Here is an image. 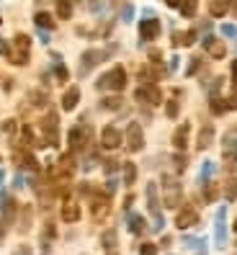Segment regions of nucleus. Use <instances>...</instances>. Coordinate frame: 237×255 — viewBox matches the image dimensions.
Listing matches in <instances>:
<instances>
[{
	"mask_svg": "<svg viewBox=\"0 0 237 255\" xmlns=\"http://www.w3.org/2000/svg\"><path fill=\"white\" fill-rule=\"evenodd\" d=\"M168 116H170V119H175V116H178V103H175V101H170V103H168Z\"/></svg>",
	"mask_w": 237,
	"mask_h": 255,
	"instance_id": "72a5a7b5",
	"label": "nucleus"
},
{
	"mask_svg": "<svg viewBox=\"0 0 237 255\" xmlns=\"http://www.w3.org/2000/svg\"><path fill=\"white\" fill-rule=\"evenodd\" d=\"M118 3H121V0H114V5H118Z\"/></svg>",
	"mask_w": 237,
	"mask_h": 255,
	"instance_id": "ea45409f",
	"label": "nucleus"
},
{
	"mask_svg": "<svg viewBox=\"0 0 237 255\" xmlns=\"http://www.w3.org/2000/svg\"><path fill=\"white\" fill-rule=\"evenodd\" d=\"M70 144H72V149H83L85 147V129L83 127H75L70 131Z\"/></svg>",
	"mask_w": 237,
	"mask_h": 255,
	"instance_id": "ddd939ff",
	"label": "nucleus"
},
{
	"mask_svg": "<svg viewBox=\"0 0 237 255\" xmlns=\"http://www.w3.org/2000/svg\"><path fill=\"white\" fill-rule=\"evenodd\" d=\"M16 160H18V165H23V168H36V157L31 155V152H16Z\"/></svg>",
	"mask_w": 237,
	"mask_h": 255,
	"instance_id": "412c9836",
	"label": "nucleus"
},
{
	"mask_svg": "<svg viewBox=\"0 0 237 255\" xmlns=\"http://www.w3.org/2000/svg\"><path fill=\"white\" fill-rule=\"evenodd\" d=\"M235 230H237V222H235Z\"/></svg>",
	"mask_w": 237,
	"mask_h": 255,
	"instance_id": "79ce46f5",
	"label": "nucleus"
},
{
	"mask_svg": "<svg viewBox=\"0 0 237 255\" xmlns=\"http://www.w3.org/2000/svg\"><path fill=\"white\" fill-rule=\"evenodd\" d=\"M44 131L49 134V144H54V139H57V114H49L47 119H44Z\"/></svg>",
	"mask_w": 237,
	"mask_h": 255,
	"instance_id": "2eb2a0df",
	"label": "nucleus"
},
{
	"mask_svg": "<svg viewBox=\"0 0 237 255\" xmlns=\"http://www.w3.org/2000/svg\"><path fill=\"white\" fill-rule=\"evenodd\" d=\"M62 219L65 222H78L80 219V206L72 204V201H65L62 204Z\"/></svg>",
	"mask_w": 237,
	"mask_h": 255,
	"instance_id": "9b49d317",
	"label": "nucleus"
},
{
	"mask_svg": "<svg viewBox=\"0 0 237 255\" xmlns=\"http://www.w3.org/2000/svg\"><path fill=\"white\" fill-rule=\"evenodd\" d=\"M134 96H137V101H142V103H152V106H157V103L162 101V93H160V88H157V85H139Z\"/></svg>",
	"mask_w": 237,
	"mask_h": 255,
	"instance_id": "39448f33",
	"label": "nucleus"
},
{
	"mask_svg": "<svg viewBox=\"0 0 237 255\" xmlns=\"http://www.w3.org/2000/svg\"><path fill=\"white\" fill-rule=\"evenodd\" d=\"M109 255H116V253H114V250H111V253H109Z\"/></svg>",
	"mask_w": 237,
	"mask_h": 255,
	"instance_id": "a19ab883",
	"label": "nucleus"
},
{
	"mask_svg": "<svg viewBox=\"0 0 237 255\" xmlns=\"http://www.w3.org/2000/svg\"><path fill=\"white\" fill-rule=\"evenodd\" d=\"M98 88H111V91H124L126 88V72L124 67H114L98 80Z\"/></svg>",
	"mask_w": 237,
	"mask_h": 255,
	"instance_id": "f03ea898",
	"label": "nucleus"
},
{
	"mask_svg": "<svg viewBox=\"0 0 237 255\" xmlns=\"http://www.w3.org/2000/svg\"><path fill=\"white\" fill-rule=\"evenodd\" d=\"M126 144H129L131 152H139V149L144 147V134H142V127L137 122H131L126 127Z\"/></svg>",
	"mask_w": 237,
	"mask_h": 255,
	"instance_id": "7ed1b4c3",
	"label": "nucleus"
},
{
	"mask_svg": "<svg viewBox=\"0 0 237 255\" xmlns=\"http://www.w3.org/2000/svg\"><path fill=\"white\" fill-rule=\"evenodd\" d=\"M232 83H237V59L232 62Z\"/></svg>",
	"mask_w": 237,
	"mask_h": 255,
	"instance_id": "e433bc0d",
	"label": "nucleus"
},
{
	"mask_svg": "<svg viewBox=\"0 0 237 255\" xmlns=\"http://www.w3.org/2000/svg\"><path fill=\"white\" fill-rule=\"evenodd\" d=\"M36 26H39V28H52L54 21H52L49 13H36Z\"/></svg>",
	"mask_w": 237,
	"mask_h": 255,
	"instance_id": "a878e982",
	"label": "nucleus"
},
{
	"mask_svg": "<svg viewBox=\"0 0 237 255\" xmlns=\"http://www.w3.org/2000/svg\"><path fill=\"white\" fill-rule=\"evenodd\" d=\"M204 47H206V52H209L214 59H222V57L227 54L225 41H222V39H214V36H209V39H206V41H204Z\"/></svg>",
	"mask_w": 237,
	"mask_h": 255,
	"instance_id": "6e6552de",
	"label": "nucleus"
},
{
	"mask_svg": "<svg viewBox=\"0 0 237 255\" xmlns=\"http://www.w3.org/2000/svg\"><path fill=\"white\" fill-rule=\"evenodd\" d=\"M139 34H142V39H157V34H160V21L157 18H147V21H142V26H139Z\"/></svg>",
	"mask_w": 237,
	"mask_h": 255,
	"instance_id": "1a4fd4ad",
	"label": "nucleus"
},
{
	"mask_svg": "<svg viewBox=\"0 0 237 255\" xmlns=\"http://www.w3.org/2000/svg\"><path fill=\"white\" fill-rule=\"evenodd\" d=\"M103 106H106V109H118V106H121V98H106V101H103Z\"/></svg>",
	"mask_w": 237,
	"mask_h": 255,
	"instance_id": "473e14b6",
	"label": "nucleus"
},
{
	"mask_svg": "<svg viewBox=\"0 0 237 255\" xmlns=\"http://www.w3.org/2000/svg\"><path fill=\"white\" fill-rule=\"evenodd\" d=\"M57 78L59 80H67V67L65 65H57Z\"/></svg>",
	"mask_w": 237,
	"mask_h": 255,
	"instance_id": "f704fd0d",
	"label": "nucleus"
},
{
	"mask_svg": "<svg viewBox=\"0 0 237 255\" xmlns=\"http://www.w3.org/2000/svg\"><path fill=\"white\" fill-rule=\"evenodd\" d=\"M196 222H199V214L188 206V209H183V212H178V217H175V227H178V230H188V227H194Z\"/></svg>",
	"mask_w": 237,
	"mask_h": 255,
	"instance_id": "0eeeda50",
	"label": "nucleus"
},
{
	"mask_svg": "<svg viewBox=\"0 0 237 255\" xmlns=\"http://www.w3.org/2000/svg\"><path fill=\"white\" fill-rule=\"evenodd\" d=\"M227 109H237V93H232V96H230V101H227Z\"/></svg>",
	"mask_w": 237,
	"mask_h": 255,
	"instance_id": "c9c22d12",
	"label": "nucleus"
},
{
	"mask_svg": "<svg viewBox=\"0 0 237 255\" xmlns=\"http://www.w3.org/2000/svg\"><path fill=\"white\" fill-rule=\"evenodd\" d=\"M147 199H150V212L155 217H160V201H157V186L155 183L147 186Z\"/></svg>",
	"mask_w": 237,
	"mask_h": 255,
	"instance_id": "f3484780",
	"label": "nucleus"
},
{
	"mask_svg": "<svg viewBox=\"0 0 237 255\" xmlns=\"http://www.w3.org/2000/svg\"><path fill=\"white\" fill-rule=\"evenodd\" d=\"M101 243H103V248H106V250H114V248H116V232H114V230H109L106 235H103Z\"/></svg>",
	"mask_w": 237,
	"mask_h": 255,
	"instance_id": "cd10ccee",
	"label": "nucleus"
},
{
	"mask_svg": "<svg viewBox=\"0 0 237 255\" xmlns=\"http://www.w3.org/2000/svg\"><path fill=\"white\" fill-rule=\"evenodd\" d=\"M137 181V168H134V162H124V183L131 186Z\"/></svg>",
	"mask_w": 237,
	"mask_h": 255,
	"instance_id": "b1692460",
	"label": "nucleus"
},
{
	"mask_svg": "<svg viewBox=\"0 0 237 255\" xmlns=\"http://www.w3.org/2000/svg\"><path fill=\"white\" fill-rule=\"evenodd\" d=\"M214 139V127H204L201 134H199V149H206Z\"/></svg>",
	"mask_w": 237,
	"mask_h": 255,
	"instance_id": "6ab92c4d",
	"label": "nucleus"
},
{
	"mask_svg": "<svg viewBox=\"0 0 237 255\" xmlns=\"http://www.w3.org/2000/svg\"><path fill=\"white\" fill-rule=\"evenodd\" d=\"M188 131H191V127L188 124H181V127L175 129V134H173V147L181 149V152H183L186 144H188Z\"/></svg>",
	"mask_w": 237,
	"mask_h": 255,
	"instance_id": "9d476101",
	"label": "nucleus"
},
{
	"mask_svg": "<svg viewBox=\"0 0 237 255\" xmlns=\"http://www.w3.org/2000/svg\"><path fill=\"white\" fill-rule=\"evenodd\" d=\"M13 219H16V201L5 199V204H3V224L8 227V224H13Z\"/></svg>",
	"mask_w": 237,
	"mask_h": 255,
	"instance_id": "a211bd4d",
	"label": "nucleus"
},
{
	"mask_svg": "<svg viewBox=\"0 0 237 255\" xmlns=\"http://www.w3.org/2000/svg\"><path fill=\"white\" fill-rule=\"evenodd\" d=\"M91 206H93V217H96V219H103V217L109 214V199H106V196H98Z\"/></svg>",
	"mask_w": 237,
	"mask_h": 255,
	"instance_id": "4468645a",
	"label": "nucleus"
},
{
	"mask_svg": "<svg viewBox=\"0 0 237 255\" xmlns=\"http://www.w3.org/2000/svg\"><path fill=\"white\" fill-rule=\"evenodd\" d=\"M162 188H165V196H162V204L165 206H178L181 204V186H178L173 178H165V181H162Z\"/></svg>",
	"mask_w": 237,
	"mask_h": 255,
	"instance_id": "20e7f679",
	"label": "nucleus"
},
{
	"mask_svg": "<svg viewBox=\"0 0 237 255\" xmlns=\"http://www.w3.org/2000/svg\"><path fill=\"white\" fill-rule=\"evenodd\" d=\"M28 47H31V41H28L26 34H18L16 39H13V49H8V57L13 65H26L28 59Z\"/></svg>",
	"mask_w": 237,
	"mask_h": 255,
	"instance_id": "f257e3e1",
	"label": "nucleus"
},
{
	"mask_svg": "<svg viewBox=\"0 0 237 255\" xmlns=\"http://www.w3.org/2000/svg\"><path fill=\"white\" fill-rule=\"evenodd\" d=\"M129 230L134 232V235H139V232L144 230V219H142V217H131V224H129Z\"/></svg>",
	"mask_w": 237,
	"mask_h": 255,
	"instance_id": "c85d7f7f",
	"label": "nucleus"
},
{
	"mask_svg": "<svg viewBox=\"0 0 237 255\" xmlns=\"http://www.w3.org/2000/svg\"><path fill=\"white\" fill-rule=\"evenodd\" d=\"M222 31H225V34H230V36H232V34H237V31H235V26H225Z\"/></svg>",
	"mask_w": 237,
	"mask_h": 255,
	"instance_id": "4c0bfd02",
	"label": "nucleus"
},
{
	"mask_svg": "<svg viewBox=\"0 0 237 255\" xmlns=\"http://www.w3.org/2000/svg\"><path fill=\"white\" fill-rule=\"evenodd\" d=\"M196 41V31H186V34H175V44L178 47H191Z\"/></svg>",
	"mask_w": 237,
	"mask_h": 255,
	"instance_id": "4be33fe9",
	"label": "nucleus"
},
{
	"mask_svg": "<svg viewBox=\"0 0 237 255\" xmlns=\"http://www.w3.org/2000/svg\"><path fill=\"white\" fill-rule=\"evenodd\" d=\"M57 16L59 18H70L72 16V3L70 0H57Z\"/></svg>",
	"mask_w": 237,
	"mask_h": 255,
	"instance_id": "5701e85b",
	"label": "nucleus"
},
{
	"mask_svg": "<svg viewBox=\"0 0 237 255\" xmlns=\"http://www.w3.org/2000/svg\"><path fill=\"white\" fill-rule=\"evenodd\" d=\"M155 253H157V248H155L152 243H144L142 250H139V255H155Z\"/></svg>",
	"mask_w": 237,
	"mask_h": 255,
	"instance_id": "2f4dec72",
	"label": "nucleus"
},
{
	"mask_svg": "<svg viewBox=\"0 0 237 255\" xmlns=\"http://www.w3.org/2000/svg\"><path fill=\"white\" fill-rule=\"evenodd\" d=\"M101 144L106 149H116L118 144H121V131H118L116 127H103L101 131Z\"/></svg>",
	"mask_w": 237,
	"mask_h": 255,
	"instance_id": "423d86ee",
	"label": "nucleus"
},
{
	"mask_svg": "<svg viewBox=\"0 0 237 255\" xmlns=\"http://www.w3.org/2000/svg\"><path fill=\"white\" fill-rule=\"evenodd\" d=\"M78 98H80V91H78L75 85H72L70 91L62 96V109H65V111H72V109L78 106Z\"/></svg>",
	"mask_w": 237,
	"mask_h": 255,
	"instance_id": "f8f14e48",
	"label": "nucleus"
},
{
	"mask_svg": "<svg viewBox=\"0 0 237 255\" xmlns=\"http://www.w3.org/2000/svg\"><path fill=\"white\" fill-rule=\"evenodd\" d=\"M230 10V0H212V5H209V13L214 18H222L225 13Z\"/></svg>",
	"mask_w": 237,
	"mask_h": 255,
	"instance_id": "dca6fc26",
	"label": "nucleus"
},
{
	"mask_svg": "<svg viewBox=\"0 0 237 255\" xmlns=\"http://www.w3.org/2000/svg\"><path fill=\"white\" fill-rule=\"evenodd\" d=\"M225 196H227V201H232V199L237 196V181H235V178H227V186H225Z\"/></svg>",
	"mask_w": 237,
	"mask_h": 255,
	"instance_id": "bb28decb",
	"label": "nucleus"
},
{
	"mask_svg": "<svg viewBox=\"0 0 237 255\" xmlns=\"http://www.w3.org/2000/svg\"><path fill=\"white\" fill-rule=\"evenodd\" d=\"M196 8H199V3H196V0H183V3H181V13H183L186 18H191V16H194V13H196Z\"/></svg>",
	"mask_w": 237,
	"mask_h": 255,
	"instance_id": "393cba45",
	"label": "nucleus"
},
{
	"mask_svg": "<svg viewBox=\"0 0 237 255\" xmlns=\"http://www.w3.org/2000/svg\"><path fill=\"white\" fill-rule=\"evenodd\" d=\"M165 3H168L170 8H175V5H181V0H165Z\"/></svg>",
	"mask_w": 237,
	"mask_h": 255,
	"instance_id": "58836bf2",
	"label": "nucleus"
},
{
	"mask_svg": "<svg viewBox=\"0 0 237 255\" xmlns=\"http://www.w3.org/2000/svg\"><path fill=\"white\" fill-rule=\"evenodd\" d=\"M204 196H206V201H214V199H217V186L209 183V186L204 188Z\"/></svg>",
	"mask_w": 237,
	"mask_h": 255,
	"instance_id": "c756f323",
	"label": "nucleus"
},
{
	"mask_svg": "<svg viewBox=\"0 0 237 255\" xmlns=\"http://www.w3.org/2000/svg\"><path fill=\"white\" fill-rule=\"evenodd\" d=\"M101 57H103V52H85V54H83V70L98 65V62H101Z\"/></svg>",
	"mask_w": 237,
	"mask_h": 255,
	"instance_id": "aec40b11",
	"label": "nucleus"
},
{
	"mask_svg": "<svg viewBox=\"0 0 237 255\" xmlns=\"http://www.w3.org/2000/svg\"><path fill=\"white\" fill-rule=\"evenodd\" d=\"M225 109H227V103H222L219 98H212V111H214V114H222Z\"/></svg>",
	"mask_w": 237,
	"mask_h": 255,
	"instance_id": "7c9ffc66",
	"label": "nucleus"
}]
</instances>
